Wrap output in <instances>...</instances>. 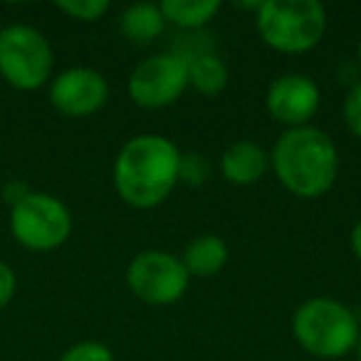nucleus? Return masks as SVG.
<instances>
[{"mask_svg": "<svg viewBox=\"0 0 361 361\" xmlns=\"http://www.w3.org/2000/svg\"><path fill=\"white\" fill-rule=\"evenodd\" d=\"M180 149L164 134H136L114 159L116 196L136 211H151L180 180Z\"/></svg>", "mask_w": 361, "mask_h": 361, "instance_id": "obj_1", "label": "nucleus"}, {"mask_svg": "<svg viewBox=\"0 0 361 361\" xmlns=\"http://www.w3.org/2000/svg\"><path fill=\"white\" fill-rule=\"evenodd\" d=\"M270 171L287 193L314 201L334 188L339 151L326 131L312 124L287 129L270 151Z\"/></svg>", "mask_w": 361, "mask_h": 361, "instance_id": "obj_2", "label": "nucleus"}, {"mask_svg": "<svg viewBox=\"0 0 361 361\" xmlns=\"http://www.w3.org/2000/svg\"><path fill=\"white\" fill-rule=\"evenodd\" d=\"M292 336L310 356L334 361L354 351L361 326L344 302L334 297H310L292 314Z\"/></svg>", "mask_w": 361, "mask_h": 361, "instance_id": "obj_3", "label": "nucleus"}, {"mask_svg": "<svg viewBox=\"0 0 361 361\" xmlns=\"http://www.w3.org/2000/svg\"><path fill=\"white\" fill-rule=\"evenodd\" d=\"M326 11L319 0H260L255 30L280 55H305L326 35Z\"/></svg>", "mask_w": 361, "mask_h": 361, "instance_id": "obj_4", "label": "nucleus"}, {"mask_svg": "<svg viewBox=\"0 0 361 361\" xmlns=\"http://www.w3.org/2000/svg\"><path fill=\"white\" fill-rule=\"evenodd\" d=\"M55 55L37 27L11 25L0 32V77L20 92H35L52 80Z\"/></svg>", "mask_w": 361, "mask_h": 361, "instance_id": "obj_5", "label": "nucleus"}, {"mask_svg": "<svg viewBox=\"0 0 361 361\" xmlns=\"http://www.w3.org/2000/svg\"><path fill=\"white\" fill-rule=\"evenodd\" d=\"M11 233L27 250H57L72 235V213L57 196L30 191L11 206Z\"/></svg>", "mask_w": 361, "mask_h": 361, "instance_id": "obj_6", "label": "nucleus"}, {"mask_svg": "<svg viewBox=\"0 0 361 361\" xmlns=\"http://www.w3.org/2000/svg\"><path fill=\"white\" fill-rule=\"evenodd\" d=\"M126 285L131 295L144 305L169 307L188 292L191 275L173 252L141 250L126 267Z\"/></svg>", "mask_w": 361, "mask_h": 361, "instance_id": "obj_7", "label": "nucleus"}, {"mask_svg": "<svg viewBox=\"0 0 361 361\" xmlns=\"http://www.w3.org/2000/svg\"><path fill=\"white\" fill-rule=\"evenodd\" d=\"M129 97L141 109H166L188 90L186 62L176 52H156L131 70L126 82Z\"/></svg>", "mask_w": 361, "mask_h": 361, "instance_id": "obj_8", "label": "nucleus"}, {"mask_svg": "<svg viewBox=\"0 0 361 361\" xmlns=\"http://www.w3.org/2000/svg\"><path fill=\"white\" fill-rule=\"evenodd\" d=\"M322 104V90L310 75L302 72H285L275 77L267 87L265 109L277 124L287 129L310 126Z\"/></svg>", "mask_w": 361, "mask_h": 361, "instance_id": "obj_9", "label": "nucleus"}, {"mask_svg": "<svg viewBox=\"0 0 361 361\" xmlns=\"http://www.w3.org/2000/svg\"><path fill=\"white\" fill-rule=\"evenodd\" d=\"M109 99V82L92 67H70L50 85V104L70 119L92 116Z\"/></svg>", "mask_w": 361, "mask_h": 361, "instance_id": "obj_10", "label": "nucleus"}, {"mask_svg": "<svg viewBox=\"0 0 361 361\" xmlns=\"http://www.w3.org/2000/svg\"><path fill=\"white\" fill-rule=\"evenodd\" d=\"M193 40H186L183 47H173L171 52L186 62L188 87L203 97H218L228 87V65L213 50L211 42L201 37V32H191Z\"/></svg>", "mask_w": 361, "mask_h": 361, "instance_id": "obj_11", "label": "nucleus"}, {"mask_svg": "<svg viewBox=\"0 0 361 361\" xmlns=\"http://www.w3.org/2000/svg\"><path fill=\"white\" fill-rule=\"evenodd\" d=\"M218 169L233 186H255L270 171V151L250 139L235 141L221 154Z\"/></svg>", "mask_w": 361, "mask_h": 361, "instance_id": "obj_12", "label": "nucleus"}, {"mask_svg": "<svg viewBox=\"0 0 361 361\" xmlns=\"http://www.w3.org/2000/svg\"><path fill=\"white\" fill-rule=\"evenodd\" d=\"M180 262L186 267V272L191 277H216L223 267L228 265V257H231V250H228L226 240L218 235H196L180 252Z\"/></svg>", "mask_w": 361, "mask_h": 361, "instance_id": "obj_13", "label": "nucleus"}, {"mask_svg": "<svg viewBox=\"0 0 361 361\" xmlns=\"http://www.w3.org/2000/svg\"><path fill=\"white\" fill-rule=\"evenodd\" d=\"M166 25L169 23L161 13V6H156V3H134L119 16L121 35L134 45H149V42L159 40Z\"/></svg>", "mask_w": 361, "mask_h": 361, "instance_id": "obj_14", "label": "nucleus"}, {"mask_svg": "<svg viewBox=\"0 0 361 361\" xmlns=\"http://www.w3.org/2000/svg\"><path fill=\"white\" fill-rule=\"evenodd\" d=\"M159 6L166 23L183 32H201L221 13L218 0H164Z\"/></svg>", "mask_w": 361, "mask_h": 361, "instance_id": "obj_15", "label": "nucleus"}, {"mask_svg": "<svg viewBox=\"0 0 361 361\" xmlns=\"http://www.w3.org/2000/svg\"><path fill=\"white\" fill-rule=\"evenodd\" d=\"M109 0H60L57 3V11L80 23H97L109 13Z\"/></svg>", "mask_w": 361, "mask_h": 361, "instance_id": "obj_16", "label": "nucleus"}, {"mask_svg": "<svg viewBox=\"0 0 361 361\" xmlns=\"http://www.w3.org/2000/svg\"><path fill=\"white\" fill-rule=\"evenodd\" d=\"M60 361H116L111 349L102 341H80V344L70 346Z\"/></svg>", "mask_w": 361, "mask_h": 361, "instance_id": "obj_17", "label": "nucleus"}, {"mask_svg": "<svg viewBox=\"0 0 361 361\" xmlns=\"http://www.w3.org/2000/svg\"><path fill=\"white\" fill-rule=\"evenodd\" d=\"M341 116H344V124L349 129V134L361 139V82H356L349 90L344 106H341Z\"/></svg>", "mask_w": 361, "mask_h": 361, "instance_id": "obj_18", "label": "nucleus"}, {"mask_svg": "<svg viewBox=\"0 0 361 361\" xmlns=\"http://www.w3.org/2000/svg\"><path fill=\"white\" fill-rule=\"evenodd\" d=\"M206 178H208V161L201 154L180 156V180H188V183L198 186Z\"/></svg>", "mask_w": 361, "mask_h": 361, "instance_id": "obj_19", "label": "nucleus"}, {"mask_svg": "<svg viewBox=\"0 0 361 361\" xmlns=\"http://www.w3.org/2000/svg\"><path fill=\"white\" fill-rule=\"evenodd\" d=\"M16 287H18V277L13 272V267L0 260V310L8 307V302L16 297Z\"/></svg>", "mask_w": 361, "mask_h": 361, "instance_id": "obj_20", "label": "nucleus"}, {"mask_svg": "<svg viewBox=\"0 0 361 361\" xmlns=\"http://www.w3.org/2000/svg\"><path fill=\"white\" fill-rule=\"evenodd\" d=\"M27 193H30V188L18 183V180H13V183H8V188H6V201L11 203V206H16V203L20 201L23 196H27Z\"/></svg>", "mask_w": 361, "mask_h": 361, "instance_id": "obj_21", "label": "nucleus"}, {"mask_svg": "<svg viewBox=\"0 0 361 361\" xmlns=\"http://www.w3.org/2000/svg\"><path fill=\"white\" fill-rule=\"evenodd\" d=\"M349 245H351V252H354L356 262H359V265H361V218L354 223V228H351Z\"/></svg>", "mask_w": 361, "mask_h": 361, "instance_id": "obj_22", "label": "nucleus"}, {"mask_svg": "<svg viewBox=\"0 0 361 361\" xmlns=\"http://www.w3.org/2000/svg\"><path fill=\"white\" fill-rule=\"evenodd\" d=\"M354 354H356V361H361V336H359V341H356V346H354Z\"/></svg>", "mask_w": 361, "mask_h": 361, "instance_id": "obj_23", "label": "nucleus"}, {"mask_svg": "<svg viewBox=\"0 0 361 361\" xmlns=\"http://www.w3.org/2000/svg\"><path fill=\"white\" fill-rule=\"evenodd\" d=\"M356 62H359V67H361V40H359V45H356Z\"/></svg>", "mask_w": 361, "mask_h": 361, "instance_id": "obj_24", "label": "nucleus"}, {"mask_svg": "<svg viewBox=\"0 0 361 361\" xmlns=\"http://www.w3.org/2000/svg\"><path fill=\"white\" fill-rule=\"evenodd\" d=\"M0 32H3V18H0Z\"/></svg>", "mask_w": 361, "mask_h": 361, "instance_id": "obj_25", "label": "nucleus"}]
</instances>
